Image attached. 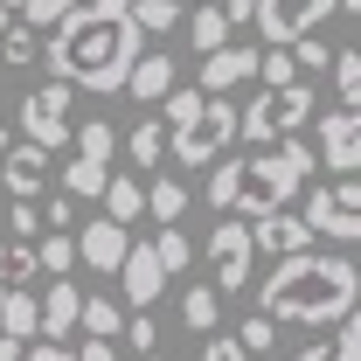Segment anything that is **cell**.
<instances>
[{
    "label": "cell",
    "mask_w": 361,
    "mask_h": 361,
    "mask_svg": "<svg viewBox=\"0 0 361 361\" xmlns=\"http://www.w3.org/2000/svg\"><path fill=\"white\" fill-rule=\"evenodd\" d=\"M146 49L133 21V0H77L56 28H49V77L70 90H90V97H111V90H126V70H133V56Z\"/></svg>",
    "instance_id": "1"
},
{
    "label": "cell",
    "mask_w": 361,
    "mask_h": 361,
    "mask_svg": "<svg viewBox=\"0 0 361 361\" xmlns=\"http://www.w3.org/2000/svg\"><path fill=\"white\" fill-rule=\"evenodd\" d=\"M361 278L341 250H299V257H278L271 278L257 285V313L278 326H341L355 313Z\"/></svg>",
    "instance_id": "2"
},
{
    "label": "cell",
    "mask_w": 361,
    "mask_h": 361,
    "mask_svg": "<svg viewBox=\"0 0 361 361\" xmlns=\"http://www.w3.org/2000/svg\"><path fill=\"white\" fill-rule=\"evenodd\" d=\"M319 174L313 146L306 139H278V146H257L250 160H209V209L216 216H271V209H292L299 188Z\"/></svg>",
    "instance_id": "3"
},
{
    "label": "cell",
    "mask_w": 361,
    "mask_h": 361,
    "mask_svg": "<svg viewBox=\"0 0 361 361\" xmlns=\"http://www.w3.org/2000/svg\"><path fill=\"white\" fill-rule=\"evenodd\" d=\"M160 126H167V153H174L180 167H209V160H223L229 146H236V104H229L223 90L216 97H202V90L174 84L160 97Z\"/></svg>",
    "instance_id": "4"
},
{
    "label": "cell",
    "mask_w": 361,
    "mask_h": 361,
    "mask_svg": "<svg viewBox=\"0 0 361 361\" xmlns=\"http://www.w3.org/2000/svg\"><path fill=\"white\" fill-rule=\"evenodd\" d=\"M313 77H292V84L278 90H257V104H243L236 111V139L257 153V146H278V139H299V126L313 118Z\"/></svg>",
    "instance_id": "5"
},
{
    "label": "cell",
    "mask_w": 361,
    "mask_h": 361,
    "mask_svg": "<svg viewBox=\"0 0 361 361\" xmlns=\"http://www.w3.org/2000/svg\"><path fill=\"white\" fill-rule=\"evenodd\" d=\"M70 126H77V90L70 84H35L21 104H14V133L28 139V146H42V153H63L70 146Z\"/></svg>",
    "instance_id": "6"
},
{
    "label": "cell",
    "mask_w": 361,
    "mask_h": 361,
    "mask_svg": "<svg viewBox=\"0 0 361 361\" xmlns=\"http://www.w3.org/2000/svg\"><path fill=\"white\" fill-rule=\"evenodd\" d=\"M306 229L313 236H334V243H355L361 236V188L355 174H334V180H313V195H306Z\"/></svg>",
    "instance_id": "7"
},
{
    "label": "cell",
    "mask_w": 361,
    "mask_h": 361,
    "mask_svg": "<svg viewBox=\"0 0 361 361\" xmlns=\"http://www.w3.org/2000/svg\"><path fill=\"white\" fill-rule=\"evenodd\" d=\"M250 271H257L250 223H243V216H223V223L209 229V278H216V299H229V292H250Z\"/></svg>",
    "instance_id": "8"
},
{
    "label": "cell",
    "mask_w": 361,
    "mask_h": 361,
    "mask_svg": "<svg viewBox=\"0 0 361 361\" xmlns=\"http://www.w3.org/2000/svg\"><path fill=\"white\" fill-rule=\"evenodd\" d=\"M326 14H334V0H257L250 7V28L264 35V49H285L299 35H313Z\"/></svg>",
    "instance_id": "9"
},
{
    "label": "cell",
    "mask_w": 361,
    "mask_h": 361,
    "mask_svg": "<svg viewBox=\"0 0 361 361\" xmlns=\"http://www.w3.org/2000/svg\"><path fill=\"white\" fill-rule=\"evenodd\" d=\"M313 160L326 167V174H355L361 167V118L348 111V104H334V111L313 126Z\"/></svg>",
    "instance_id": "10"
},
{
    "label": "cell",
    "mask_w": 361,
    "mask_h": 361,
    "mask_svg": "<svg viewBox=\"0 0 361 361\" xmlns=\"http://www.w3.org/2000/svg\"><path fill=\"white\" fill-rule=\"evenodd\" d=\"M0 188H7L14 202H42V188H49V153H42V146H28V139H14V146L0 153Z\"/></svg>",
    "instance_id": "11"
},
{
    "label": "cell",
    "mask_w": 361,
    "mask_h": 361,
    "mask_svg": "<svg viewBox=\"0 0 361 361\" xmlns=\"http://www.w3.org/2000/svg\"><path fill=\"white\" fill-rule=\"evenodd\" d=\"M250 250L299 257V250H313V229H306V216H292V209H271V216H250Z\"/></svg>",
    "instance_id": "12"
},
{
    "label": "cell",
    "mask_w": 361,
    "mask_h": 361,
    "mask_svg": "<svg viewBox=\"0 0 361 361\" xmlns=\"http://www.w3.org/2000/svg\"><path fill=\"white\" fill-rule=\"evenodd\" d=\"M118 285H126V299H133L139 313H153V299H160V285H167L153 243H126V257H118Z\"/></svg>",
    "instance_id": "13"
},
{
    "label": "cell",
    "mask_w": 361,
    "mask_h": 361,
    "mask_svg": "<svg viewBox=\"0 0 361 361\" xmlns=\"http://www.w3.org/2000/svg\"><path fill=\"white\" fill-rule=\"evenodd\" d=\"M257 77V49H243V42H223V49H209L202 56V97H216V90H236V84H250Z\"/></svg>",
    "instance_id": "14"
},
{
    "label": "cell",
    "mask_w": 361,
    "mask_h": 361,
    "mask_svg": "<svg viewBox=\"0 0 361 361\" xmlns=\"http://www.w3.org/2000/svg\"><path fill=\"white\" fill-rule=\"evenodd\" d=\"M77 285L70 278H49V292H42V306H35V341H70L77 334Z\"/></svg>",
    "instance_id": "15"
},
{
    "label": "cell",
    "mask_w": 361,
    "mask_h": 361,
    "mask_svg": "<svg viewBox=\"0 0 361 361\" xmlns=\"http://www.w3.org/2000/svg\"><path fill=\"white\" fill-rule=\"evenodd\" d=\"M70 243H77V257H84L90 271H118L126 243H133V229H126V223H111V216H97V223H90V229H77Z\"/></svg>",
    "instance_id": "16"
},
{
    "label": "cell",
    "mask_w": 361,
    "mask_h": 361,
    "mask_svg": "<svg viewBox=\"0 0 361 361\" xmlns=\"http://www.w3.org/2000/svg\"><path fill=\"white\" fill-rule=\"evenodd\" d=\"M174 84H180V77H174V56H167V49H139L133 70H126V90H133L139 104H160Z\"/></svg>",
    "instance_id": "17"
},
{
    "label": "cell",
    "mask_w": 361,
    "mask_h": 361,
    "mask_svg": "<svg viewBox=\"0 0 361 361\" xmlns=\"http://www.w3.org/2000/svg\"><path fill=\"white\" fill-rule=\"evenodd\" d=\"M97 202H104V216H111V223H126V229H133L139 216H146V180H133V174H111L104 188H97Z\"/></svg>",
    "instance_id": "18"
},
{
    "label": "cell",
    "mask_w": 361,
    "mask_h": 361,
    "mask_svg": "<svg viewBox=\"0 0 361 361\" xmlns=\"http://www.w3.org/2000/svg\"><path fill=\"white\" fill-rule=\"evenodd\" d=\"M77 326H84V341H118L126 306H118V299H104V292H90V299H77Z\"/></svg>",
    "instance_id": "19"
},
{
    "label": "cell",
    "mask_w": 361,
    "mask_h": 361,
    "mask_svg": "<svg viewBox=\"0 0 361 361\" xmlns=\"http://www.w3.org/2000/svg\"><path fill=\"white\" fill-rule=\"evenodd\" d=\"M0 334H7L14 348L35 341V292H28V285H7V299H0Z\"/></svg>",
    "instance_id": "20"
},
{
    "label": "cell",
    "mask_w": 361,
    "mask_h": 361,
    "mask_svg": "<svg viewBox=\"0 0 361 361\" xmlns=\"http://www.w3.org/2000/svg\"><path fill=\"white\" fill-rule=\"evenodd\" d=\"M70 146H77V160H90V167H111L118 133H111L104 118H84V126H70Z\"/></svg>",
    "instance_id": "21"
},
{
    "label": "cell",
    "mask_w": 361,
    "mask_h": 361,
    "mask_svg": "<svg viewBox=\"0 0 361 361\" xmlns=\"http://www.w3.org/2000/svg\"><path fill=\"white\" fill-rule=\"evenodd\" d=\"M126 153H133L139 174H153V167H160V153H167V126H160V118H139L133 133H126Z\"/></svg>",
    "instance_id": "22"
},
{
    "label": "cell",
    "mask_w": 361,
    "mask_h": 361,
    "mask_svg": "<svg viewBox=\"0 0 361 361\" xmlns=\"http://www.w3.org/2000/svg\"><path fill=\"white\" fill-rule=\"evenodd\" d=\"M180 319H188V334H216V326H223V299H216V285H188Z\"/></svg>",
    "instance_id": "23"
},
{
    "label": "cell",
    "mask_w": 361,
    "mask_h": 361,
    "mask_svg": "<svg viewBox=\"0 0 361 361\" xmlns=\"http://www.w3.org/2000/svg\"><path fill=\"white\" fill-rule=\"evenodd\" d=\"M146 209H153V223H180V216H188V188H180L174 174L146 180Z\"/></svg>",
    "instance_id": "24"
},
{
    "label": "cell",
    "mask_w": 361,
    "mask_h": 361,
    "mask_svg": "<svg viewBox=\"0 0 361 361\" xmlns=\"http://www.w3.org/2000/svg\"><path fill=\"white\" fill-rule=\"evenodd\" d=\"M70 264H77V243H70L63 229H42V236H35V271H42V278H63Z\"/></svg>",
    "instance_id": "25"
},
{
    "label": "cell",
    "mask_w": 361,
    "mask_h": 361,
    "mask_svg": "<svg viewBox=\"0 0 361 361\" xmlns=\"http://www.w3.org/2000/svg\"><path fill=\"white\" fill-rule=\"evenodd\" d=\"M326 70H334V90H341V104L355 111V104H361V49H334V56H326Z\"/></svg>",
    "instance_id": "26"
},
{
    "label": "cell",
    "mask_w": 361,
    "mask_h": 361,
    "mask_svg": "<svg viewBox=\"0 0 361 361\" xmlns=\"http://www.w3.org/2000/svg\"><path fill=\"white\" fill-rule=\"evenodd\" d=\"M35 278V243L28 236H7L0 243V285H28Z\"/></svg>",
    "instance_id": "27"
},
{
    "label": "cell",
    "mask_w": 361,
    "mask_h": 361,
    "mask_svg": "<svg viewBox=\"0 0 361 361\" xmlns=\"http://www.w3.org/2000/svg\"><path fill=\"white\" fill-rule=\"evenodd\" d=\"M188 42H195V56L223 49V42H229V21H223V7H195V21H188Z\"/></svg>",
    "instance_id": "28"
},
{
    "label": "cell",
    "mask_w": 361,
    "mask_h": 361,
    "mask_svg": "<svg viewBox=\"0 0 361 361\" xmlns=\"http://www.w3.org/2000/svg\"><path fill=\"white\" fill-rule=\"evenodd\" d=\"M111 180V167H90V160H70L63 167V195L70 202H97V188Z\"/></svg>",
    "instance_id": "29"
},
{
    "label": "cell",
    "mask_w": 361,
    "mask_h": 361,
    "mask_svg": "<svg viewBox=\"0 0 361 361\" xmlns=\"http://www.w3.org/2000/svg\"><path fill=\"white\" fill-rule=\"evenodd\" d=\"M133 21L139 35H167V28H180V0H133Z\"/></svg>",
    "instance_id": "30"
},
{
    "label": "cell",
    "mask_w": 361,
    "mask_h": 361,
    "mask_svg": "<svg viewBox=\"0 0 361 361\" xmlns=\"http://www.w3.org/2000/svg\"><path fill=\"white\" fill-rule=\"evenodd\" d=\"M153 257H160V271L174 278V271H188V257H195V243L180 236L174 223H160V236H153Z\"/></svg>",
    "instance_id": "31"
},
{
    "label": "cell",
    "mask_w": 361,
    "mask_h": 361,
    "mask_svg": "<svg viewBox=\"0 0 361 361\" xmlns=\"http://www.w3.org/2000/svg\"><path fill=\"white\" fill-rule=\"evenodd\" d=\"M0 70H35V28H0Z\"/></svg>",
    "instance_id": "32"
},
{
    "label": "cell",
    "mask_w": 361,
    "mask_h": 361,
    "mask_svg": "<svg viewBox=\"0 0 361 361\" xmlns=\"http://www.w3.org/2000/svg\"><path fill=\"white\" fill-rule=\"evenodd\" d=\"M271 341H278V319H264V313H250L243 326H236V348L257 361V355H271Z\"/></svg>",
    "instance_id": "33"
},
{
    "label": "cell",
    "mask_w": 361,
    "mask_h": 361,
    "mask_svg": "<svg viewBox=\"0 0 361 361\" xmlns=\"http://www.w3.org/2000/svg\"><path fill=\"white\" fill-rule=\"evenodd\" d=\"M299 70H292V49H257V84L278 90V84H292Z\"/></svg>",
    "instance_id": "34"
},
{
    "label": "cell",
    "mask_w": 361,
    "mask_h": 361,
    "mask_svg": "<svg viewBox=\"0 0 361 361\" xmlns=\"http://www.w3.org/2000/svg\"><path fill=\"white\" fill-rule=\"evenodd\" d=\"M285 49H292V70H299V77H306V70L319 77V70H326V56H334L319 35H299V42H285Z\"/></svg>",
    "instance_id": "35"
},
{
    "label": "cell",
    "mask_w": 361,
    "mask_h": 361,
    "mask_svg": "<svg viewBox=\"0 0 361 361\" xmlns=\"http://www.w3.org/2000/svg\"><path fill=\"white\" fill-rule=\"evenodd\" d=\"M77 0H21V28H56Z\"/></svg>",
    "instance_id": "36"
},
{
    "label": "cell",
    "mask_w": 361,
    "mask_h": 361,
    "mask_svg": "<svg viewBox=\"0 0 361 361\" xmlns=\"http://www.w3.org/2000/svg\"><path fill=\"white\" fill-rule=\"evenodd\" d=\"M118 341H133L139 355H153V348H160V319H153V313H133L126 326H118Z\"/></svg>",
    "instance_id": "37"
},
{
    "label": "cell",
    "mask_w": 361,
    "mask_h": 361,
    "mask_svg": "<svg viewBox=\"0 0 361 361\" xmlns=\"http://www.w3.org/2000/svg\"><path fill=\"white\" fill-rule=\"evenodd\" d=\"M326 355H334V361H361V319H355V313L341 319V334L326 341Z\"/></svg>",
    "instance_id": "38"
},
{
    "label": "cell",
    "mask_w": 361,
    "mask_h": 361,
    "mask_svg": "<svg viewBox=\"0 0 361 361\" xmlns=\"http://www.w3.org/2000/svg\"><path fill=\"white\" fill-rule=\"evenodd\" d=\"M7 236H28V243H35V236H42V209H35V202H14V209H7Z\"/></svg>",
    "instance_id": "39"
},
{
    "label": "cell",
    "mask_w": 361,
    "mask_h": 361,
    "mask_svg": "<svg viewBox=\"0 0 361 361\" xmlns=\"http://www.w3.org/2000/svg\"><path fill=\"white\" fill-rule=\"evenodd\" d=\"M202 361H250L236 348V334H202Z\"/></svg>",
    "instance_id": "40"
},
{
    "label": "cell",
    "mask_w": 361,
    "mask_h": 361,
    "mask_svg": "<svg viewBox=\"0 0 361 361\" xmlns=\"http://www.w3.org/2000/svg\"><path fill=\"white\" fill-rule=\"evenodd\" d=\"M42 223L49 229H77V202H70V195H49V202H42Z\"/></svg>",
    "instance_id": "41"
},
{
    "label": "cell",
    "mask_w": 361,
    "mask_h": 361,
    "mask_svg": "<svg viewBox=\"0 0 361 361\" xmlns=\"http://www.w3.org/2000/svg\"><path fill=\"white\" fill-rule=\"evenodd\" d=\"M21 361H77V355H70L63 341H28V348H21Z\"/></svg>",
    "instance_id": "42"
},
{
    "label": "cell",
    "mask_w": 361,
    "mask_h": 361,
    "mask_svg": "<svg viewBox=\"0 0 361 361\" xmlns=\"http://www.w3.org/2000/svg\"><path fill=\"white\" fill-rule=\"evenodd\" d=\"M250 7H257V0H223V21L229 28H250Z\"/></svg>",
    "instance_id": "43"
},
{
    "label": "cell",
    "mask_w": 361,
    "mask_h": 361,
    "mask_svg": "<svg viewBox=\"0 0 361 361\" xmlns=\"http://www.w3.org/2000/svg\"><path fill=\"white\" fill-rule=\"evenodd\" d=\"M77 361H118V355H111V341H84V348H77Z\"/></svg>",
    "instance_id": "44"
},
{
    "label": "cell",
    "mask_w": 361,
    "mask_h": 361,
    "mask_svg": "<svg viewBox=\"0 0 361 361\" xmlns=\"http://www.w3.org/2000/svg\"><path fill=\"white\" fill-rule=\"evenodd\" d=\"M292 361H334V355H326V341H313L306 355H292Z\"/></svg>",
    "instance_id": "45"
},
{
    "label": "cell",
    "mask_w": 361,
    "mask_h": 361,
    "mask_svg": "<svg viewBox=\"0 0 361 361\" xmlns=\"http://www.w3.org/2000/svg\"><path fill=\"white\" fill-rule=\"evenodd\" d=\"M7 146H14V118H0V153H7Z\"/></svg>",
    "instance_id": "46"
},
{
    "label": "cell",
    "mask_w": 361,
    "mask_h": 361,
    "mask_svg": "<svg viewBox=\"0 0 361 361\" xmlns=\"http://www.w3.org/2000/svg\"><path fill=\"white\" fill-rule=\"evenodd\" d=\"M0 361H21V348H14V341H7V334H0Z\"/></svg>",
    "instance_id": "47"
},
{
    "label": "cell",
    "mask_w": 361,
    "mask_h": 361,
    "mask_svg": "<svg viewBox=\"0 0 361 361\" xmlns=\"http://www.w3.org/2000/svg\"><path fill=\"white\" fill-rule=\"evenodd\" d=\"M0 14H21V0H0Z\"/></svg>",
    "instance_id": "48"
},
{
    "label": "cell",
    "mask_w": 361,
    "mask_h": 361,
    "mask_svg": "<svg viewBox=\"0 0 361 361\" xmlns=\"http://www.w3.org/2000/svg\"><path fill=\"white\" fill-rule=\"evenodd\" d=\"M139 361H167V355H160V348H153V355H139Z\"/></svg>",
    "instance_id": "49"
},
{
    "label": "cell",
    "mask_w": 361,
    "mask_h": 361,
    "mask_svg": "<svg viewBox=\"0 0 361 361\" xmlns=\"http://www.w3.org/2000/svg\"><path fill=\"white\" fill-rule=\"evenodd\" d=\"M180 7H209V0H180Z\"/></svg>",
    "instance_id": "50"
},
{
    "label": "cell",
    "mask_w": 361,
    "mask_h": 361,
    "mask_svg": "<svg viewBox=\"0 0 361 361\" xmlns=\"http://www.w3.org/2000/svg\"><path fill=\"white\" fill-rule=\"evenodd\" d=\"M0 299H7V285H0Z\"/></svg>",
    "instance_id": "51"
}]
</instances>
